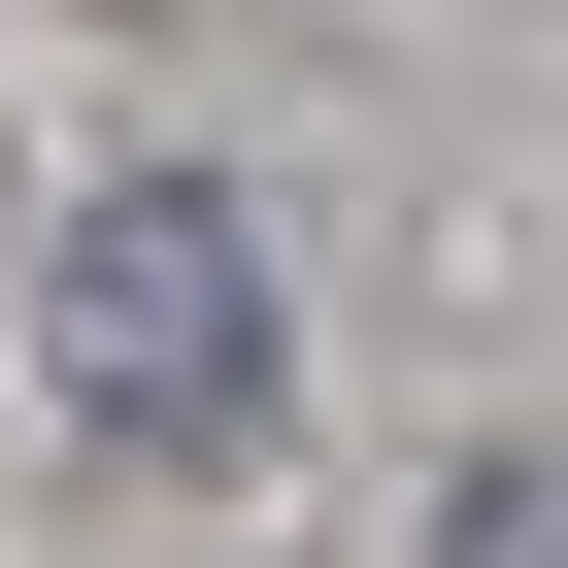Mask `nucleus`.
<instances>
[{
	"mask_svg": "<svg viewBox=\"0 0 568 568\" xmlns=\"http://www.w3.org/2000/svg\"><path fill=\"white\" fill-rule=\"evenodd\" d=\"M68 435L101 468H234L267 435V234H234V168H101L68 201Z\"/></svg>",
	"mask_w": 568,
	"mask_h": 568,
	"instance_id": "obj_1",
	"label": "nucleus"
},
{
	"mask_svg": "<svg viewBox=\"0 0 568 568\" xmlns=\"http://www.w3.org/2000/svg\"><path fill=\"white\" fill-rule=\"evenodd\" d=\"M435 568H568V468H468V501H435Z\"/></svg>",
	"mask_w": 568,
	"mask_h": 568,
	"instance_id": "obj_2",
	"label": "nucleus"
}]
</instances>
